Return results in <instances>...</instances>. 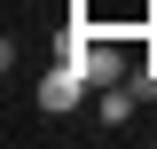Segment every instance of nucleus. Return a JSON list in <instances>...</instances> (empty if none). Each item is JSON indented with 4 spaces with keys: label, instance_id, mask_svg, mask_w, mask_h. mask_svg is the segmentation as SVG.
Returning <instances> with one entry per match:
<instances>
[{
    "label": "nucleus",
    "instance_id": "1",
    "mask_svg": "<svg viewBox=\"0 0 157 149\" xmlns=\"http://www.w3.org/2000/svg\"><path fill=\"white\" fill-rule=\"evenodd\" d=\"M86 94H94V78L78 71V63H63V55L47 63V78H39V110H47V118H71Z\"/></svg>",
    "mask_w": 157,
    "mask_h": 149
},
{
    "label": "nucleus",
    "instance_id": "2",
    "mask_svg": "<svg viewBox=\"0 0 157 149\" xmlns=\"http://www.w3.org/2000/svg\"><path fill=\"white\" fill-rule=\"evenodd\" d=\"M141 110V94H134V78H118V86H94V118H102V126H126V118H134Z\"/></svg>",
    "mask_w": 157,
    "mask_h": 149
}]
</instances>
